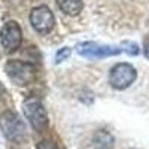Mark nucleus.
<instances>
[{"label":"nucleus","mask_w":149,"mask_h":149,"mask_svg":"<svg viewBox=\"0 0 149 149\" xmlns=\"http://www.w3.org/2000/svg\"><path fill=\"white\" fill-rule=\"evenodd\" d=\"M0 130L10 142H22L27 137V128L24 121L14 110H6L0 115Z\"/></svg>","instance_id":"nucleus-1"},{"label":"nucleus","mask_w":149,"mask_h":149,"mask_svg":"<svg viewBox=\"0 0 149 149\" xmlns=\"http://www.w3.org/2000/svg\"><path fill=\"white\" fill-rule=\"evenodd\" d=\"M8 78L18 86H26L36 79V67L31 63L21 60H9L5 64Z\"/></svg>","instance_id":"nucleus-2"},{"label":"nucleus","mask_w":149,"mask_h":149,"mask_svg":"<svg viewBox=\"0 0 149 149\" xmlns=\"http://www.w3.org/2000/svg\"><path fill=\"white\" fill-rule=\"evenodd\" d=\"M22 112L36 131H43L48 127V113L37 97H29L22 102Z\"/></svg>","instance_id":"nucleus-3"},{"label":"nucleus","mask_w":149,"mask_h":149,"mask_svg":"<svg viewBox=\"0 0 149 149\" xmlns=\"http://www.w3.org/2000/svg\"><path fill=\"white\" fill-rule=\"evenodd\" d=\"M137 78V70L130 63H118L110 69L109 73V84L115 90H127L131 84H134Z\"/></svg>","instance_id":"nucleus-4"},{"label":"nucleus","mask_w":149,"mask_h":149,"mask_svg":"<svg viewBox=\"0 0 149 149\" xmlns=\"http://www.w3.org/2000/svg\"><path fill=\"white\" fill-rule=\"evenodd\" d=\"M76 51L79 55L85 58H106V57H113L122 52L121 46H110V45H102L97 42H84L76 46Z\"/></svg>","instance_id":"nucleus-5"},{"label":"nucleus","mask_w":149,"mask_h":149,"mask_svg":"<svg viewBox=\"0 0 149 149\" xmlns=\"http://www.w3.org/2000/svg\"><path fill=\"white\" fill-rule=\"evenodd\" d=\"M22 30L17 21H8L0 29V43L6 52H14L21 46Z\"/></svg>","instance_id":"nucleus-6"},{"label":"nucleus","mask_w":149,"mask_h":149,"mask_svg":"<svg viewBox=\"0 0 149 149\" xmlns=\"http://www.w3.org/2000/svg\"><path fill=\"white\" fill-rule=\"evenodd\" d=\"M30 24L33 26V29L40 33V34H48L55 26V17L51 12L48 6L42 5L37 6L34 9H31L30 12Z\"/></svg>","instance_id":"nucleus-7"},{"label":"nucleus","mask_w":149,"mask_h":149,"mask_svg":"<svg viewBox=\"0 0 149 149\" xmlns=\"http://www.w3.org/2000/svg\"><path fill=\"white\" fill-rule=\"evenodd\" d=\"M94 149H112L113 148V137L106 130H98L93 137Z\"/></svg>","instance_id":"nucleus-8"},{"label":"nucleus","mask_w":149,"mask_h":149,"mask_svg":"<svg viewBox=\"0 0 149 149\" xmlns=\"http://www.w3.org/2000/svg\"><path fill=\"white\" fill-rule=\"evenodd\" d=\"M58 8L64 12L66 15L74 17L78 15L84 8V0H55Z\"/></svg>","instance_id":"nucleus-9"},{"label":"nucleus","mask_w":149,"mask_h":149,"mask_svg":"<svg viewBox=\"0 0 149 149\" xmlns=\"http://www.w3.org/2000/svg\"><path fill=\"white\" fill-rule=\"evenodd\" d=\"M70 54H72V49H70V48H67V46H64V48H61L60 51L57 52V55H55V58H57V63H61V61H64V60H67Z\"/></svg>","instance_id":"nucleus-10"},{"label":"nucleus","mask_w":149,"mask_h":149,"mask_svg":"<svg viewBox=\"0 0 149 149\" xmlns=\"http://www.w3.org/2000/svg\"><path fill=\"white\" fill-rule=\"evenodd\" d=\"M36 149H60V148L57 146V143L51 140H42L40 143L36 145Z\"/></svg>","instance_id":"nucleus-11"},{"label":"nucleus","mask_w":149,"mask_h":149,"mask_svg":"<svg viewBox=\"0 0 149 149\" xmlns=\"http://www.w3.org/2000/svg\"><path fill=\"white\" fill-rule=\"evenodd\" d=\"M143 52H145V55H146V58L149 60V40L145 43V46H143Z\"/></svg>","instance_id":"nucleus-12"},{"label":"nucleus","mask_w":149,"mask_h":149,"mask_svg":"<svg viewBox=\"0 0 149 149\" xmlns=\"http://www.w3.org/2000/svg\"><path fill=\"white\" fill-rule=\"evenodd\" d=\"M3 93H5V86H3L2 84H0V97L3 95Z\"/></svg>","instance_id":"nucleus-13"}]
</instances>
